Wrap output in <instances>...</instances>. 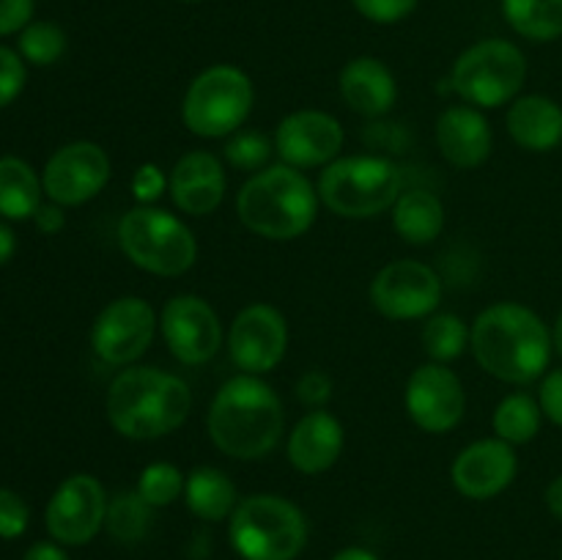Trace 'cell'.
<instances>
[{
  "instance_id": "1",
  "label": "cell",
  "mask_w": 562,
  "mask_h": 560,
  "mask_svg": "<svg viewBox=\"0 0 562 560\" xmlns=\"http://www.w3.org/2000/svg\"><path fill=\"white\" fill-rule=\"evenodd\" d=\"M470 349L486 373L508 384H530L547 373L554 340L543 318L519 302H497L477 313Z\"/></svg>"
},
{
  "instance_id": "2",
  "label": "cell",
  "mask_w": 562,
  "mask_h": 560,
  "mask_svg": "<svg viewBox=\"0 0 562 560\" xmlns=\"http://www.w3.org/2000/svg\"><path fill=\"white\" fill-rule=\"evenodd\" d=\"M283 401L252 373L228 379L209 406L206 428L214 448L239 461L263 459L283 437Z\"/></svg>"
},
{
  "instance_id": "3",
  "label": "cell",
  "mask_w": 562,
  "mask_h": 560,
  "mask_svg": "<svg viewBox=\"0 0 562 560\" xmlns=\"http://www.w3.org/2000/svg\"><path fill=\"white\" fill-rule=\"evenodd\" d=\"M192 390L181 377L159 368H126L110 382L108 421L121 437L157 439L190 417Z\"/></svg>"
},
{
  "instance_id": "4",
  "label": "cell",
  "mask_w": 562,
  "mask_h": 560,
  "mask_svg": "<svg viewBox=\"0 0 562 560\" xmlns=\"http://www.w3.org/2000/svg\"><path fill=\"white\" fill-rule=\"evenodd\" d=\"M318 190L300 168L272 165L258 170L236 195V214L252 234L289 242L305 234L318 214Z\"/></svg>"
},
{
  "instance_id": "5",
  "label": "cell",
  "mask_w": 562,
  "mask_h": 560,
  "mask_svg": "<svg viewBox=\"0 0 562 560\" xmlns=\"http://www.w3.org/2000/svg\"><path fill=\"white\" fill-rule=\"evenodd\" d=\"M228 538L241 560H296L307 544V522L280 494H250L231 514Z\"/></svg>"
},
{
  "instance_id": "6",
  "label": "cell",
  "mask_w": 562,
  "mask_h": 560,
  "mask_svg": "<svg viewBox=\"0 0 562 560\" xmlns=\"http://www.w3.org/2000/svg\"><path fill=\"white\" fill-rule=\"evenodd\" d=\"M398 165L384 157H344L329 163L318 179V198L338 217L366 220L387 212L401 195Z\"/></svg>"
},
{
  "instance_id": "7",
  "label": "cell",
  "mask_w": 562,
  "mask_h": 560,
  "mask_svg": "<svg viewBox=\"0 0 562 560\" xmlns=\"http://www.w3.org/2000/svg\"><path fill=\"white\" fill-rule=\"evenodd\" d=\"M119 245L135 267L159 278H179L198 258L192 231L157 206L130 209L119 223Z\"/></svg>"
},
{
  "instance_id": "8",
  "label": "cell",
  "mask_w": 562,
  "mask_h": 560,
  "mask_svg": "<svg viewBox=\"0 0 562 560\" xmlns=\"http://www.w3.org/2000/svg\"><path fill=\"white\" fill-rule=\"evenodd\" d=\"M256 102L252 80L231 64L209 66L190 82L181 102L184 126L198 137L234 135Z\"/></svg>"
},
{
  "instance_id": "9",
  "label": "cell",
  "mask_w": 562,
  "mask_h": 560,
  "mask_svg": "<svg viewBox=\"0 0 562 560\" xmlns=\"http://www.w3.org/2000/svg\"><path fill=\"white\" fill-rule=\"evenodd\" d=\"M525 80V53L505 38L472 44L459 55L450 71V88L475 108H499L514 102Z\"/></svg>"
},
{
  "instance_id": "10",
  "label": "cell",
  "mask_w": 562,
  "mask_h": 560,
  "mask_svg": "<svg viewBox=\"0 0 562 560\" xmlns=\"http://www.w3.org/2000/svg\"><path fill=\"white\" fill-rule=\"evenodd\" d=\"M108 494L99 478L88 472L69 475L49 497L44 522L53 541L64 547H82L104 527L108 519Z\"/></svg>"
},
{
  "instance_id": "11",
  "label": "cell",
  "mask_w": 562,
  "mask_h": 560,
  "mask_svg": "<svg viewBox=\"0 0 562 560\" xmlns=\"http://www.w3.org/2000/svg\"><path fill=\"white\" fill-rule=\"evenodd\" d=\"M157 329V313L143 296H119L102 307L91 327V346L108 366H130L146 355Z\"/></svg>"
},
{
  "instance_id": "12",
  "label": "cell",
  "mask_w": 562,
  "mask_h": 560,
  "mask_svg": "<svg viewBox=\"0 0 562 560\" xmlns=\"http://www.w3.org/2000/svg\"><path fill=\"white\" fill-rule=\"evenodd\" d=\"M110 181V157L99 143L75 141L47 159L42 173L44 195L60 206H80L97 198Z\"/></svg>"
},
{
  "instance_id": "13",
  "label": "cell",
  "mask_w": 562,
  "mask_h": 560,
  "mask_svg": "<svg viewBox=\"0 0 562 560\" xmlns=\"http://www.w3.org/2000/svg\"><path fill=\"white\" fill-rule=\"evenodd\" d=\"M442 300V283L428 264L401 258L379 269L371 283V302L382 316L395 322L431 316Z\"/></svg>"
},
{
  "instance_id": "14",
  "label": "cell",
  "mask_w": 562,
  "mask_h": 560,
  "mask_svg": "<svg viewBox=\"0 0 562 560\" xmlns=\"http://www.w3.org/2000/svg\"><path fill=\"white\" fill-rule=\"evenodd\" d=\"M289 349V324L269 302H252L236 313L228 333L231 360L245 373H269L280 366Z\"/></svg>"
},
{
  "instance_id": "15",
  "label": "cell",
  "mask_w": 562,
  "mask_h": 560,
  "mask_svg": "<svg viewBox=\"0 0 562 560\" xmlns=\"http://www.w3.org/2000/svg\"><path fill=\"white\" fill-rule=\"evenodd\" d=\"M168 351L184 366H203L223 344V324L217 311L203 296L179 294L165 302L159 316Z\"/></svg>"
},
{
  "instance_id": "16",
  "label": "cell",
  "mask_w": 562,
  "mask_h": 560,
  "mask_svg": "<svg viewBox=\"0 0 562 560\" xmlns=\"http://www.w3.org/2000/svg\"><path fill=\"white\" fill-rule=\"evenodd\" d=\"M404 404L415 426L428 434H445L459 426L464 417V384L445 362H426L412 371Z\"/></svg>"
},
{
  "instance_id": "17",
  "label": "cell",
  "mask_w": 562,
  "mask_h": 560,
  "mask_svg": "<svg viewBox=\"0 0 562 560\" xmlns=\"http://www.w3.org/2000/svg\"><path fill=\"white\" fill-rule=\"evenodd\" d=\"M344 126L324 110H296L274 130V152L291 168H322L344 148Z\"/></svg>"
},
{
  "instance_id": "18",
  "label": "cell",
  "mask_w": 562,
  "mask_h": 560,
  "mask_svg": "<svg viewBox=\"0 0 562 560\" xmlns=\"http://www.w3.org/2000/svg\"><path fill=\"white\" fill-rule=\"evenodd\" d=\"M516 470H519V459H516L514 445L499 437L477 439L456 456L450 467V481L464 497L492 500L514 483Z\"/></svg>"
},
{
  "instance_id": "19",
  "label": "cell",
  "mask_w": 562,
  "mask_h": 560,
  "mask_svg": "<svg viewBox=\"0 0 562 560\" xmlns=\"http://www.w3.org/2000/svg\"><path fill=\"white\" fill-rule=\"evenodd\" d=\"M170 195L184 214H212L225 198V170L223 163L212 152H190L176 163L170 173Z\"/></svg>"
},
{
  "instance_id": "20",
  "label": "cell",
  "mask_w": 562,
  "mask_h": 560,
  "mask_svg": "<svg viewBox=\"0 0 562 560\" xmlns=\"http://www.w3.org/2000/svg\"><path fill=\"white\" fill-rule=\"evenodd\" d=\"M437 146L453 168H481L494 146L488 119L477 108L467 104L448 108L437 121Z\"/></svg>"
},
{
  "instance_id": "21",
  "label": "cell",
  "mask_w": 562,
  "mask_h": 560,
  "mask_svg": "<svg viewBox=\"0 0 562 560\" xmlns=\"http://www.w3.org/2000/svg\"><path fill=\"white\" fill-rule=\"evenodd\" d=\"M346 432L327 410H313L302 417L289 437V461L302 475H322L340 459Z\"/></svg>"
},
{
  "instance_id": "22",
  "label": "cell",
  "mask_w": 562,
  "mask_h": 560,
  "mask_svg": "<svg viewBox=\"0 0 562 560\" xmlns=\"http://www.w3.org/2000/svg\"><path fill=\"white\" fill-rule=\"evenodd\" d=\"M338 88L344 102L366 119L387 115L398 99V82H395L393 71L387 69V64L371 58V55L349 60L340 69Z\"/></svg>"
},
{
  "instance_id": "23",
  "label": "cell",
  "mask_w": 562,
  "mask_h": 560,
  "mask_svg": "<svg viewBox=\"0 0 562 560\" xmlns=\"http://www.w3.org/2000/svg\"><path fill=\"white\" fill-rule=\"evenodd\" d=\"M508 132L527 152H552L562 143V108L541 93L516 97L508 110Z\"/></svg>"
},
{
  "instance_id": "24",
  "label": "cell",
  "mask_w": 562,
  "mask_h": 560,
  "mask_svg": "<svg viewBox=\"0 0 562 560\" xmlns=\"http://www.w3.org/2000/svg\"><path fill=\"white\" fill-rule=\"evenodd\" d=\"M187 508L203 522H223L239 505L236 486L217 467H195L184 481Z\"/></svg>"
},
{
  "instance_id": "25",
  "label": "cell",
  "mask_w": 562,
  "mask_h": 560,
  "mask_svg": "<svg viewBox=\"0 0 562 560\" xmlns=\"http://www.w3.org/2000/svg\"><path fill=\"white\" fill-rule=\"evenodd\" d=\"M393 225L409 245H428L445 228L442 201L428 190L401 192L393 206Z\"/></svg>"
},
{
  "instance_id": "26",
  "label": "cell",
  "mask_w": 562,
  "mask_h": 560,
  "mask_svg": "<svg viewBox=\"0 0 562 560\" xmlns=\"http://www.w3.org/2000/svg\"><path fill=\"white\" fill-rule=\"evenodd\" d=\"M44 184L20 157H0V217L27 220L42 206Z\"/></svg>"
},
{
  "instance_id": "27",
  "label": "cell",
  "mask_w": 562,
  "mask_h": 560,
  "mask_svg": "<svg viewBox=\"0 0 562 560\" xmlns=\"http://www.w3.org/2000/svg\"><path fill=\"white\" fill-rule=\"evenodd\" d=\"M503 14L530 42H554L562 36V0H503Z\"/></svg>"
},
{
  "instance_id": "28",
  "label": "cell",
  "mask_w": 562,
  "mask_h": 560,
  "mask_svg": "<svg viewBox=\"0 0 562 560\" xmlns=\"http://www.w3.org/2000/svg\"><path fill=\"white\" fill-rule=\"evenodd\" d=\"M543 410L532 395L527 393H510L494 410V434L510 445L532 443L541 432Z\"/></svg>"
},
{
  "instance_id": "29",
  "label": "cell",
  "mask_w": 562,
  "mask_h": 560,
  "mask_svg": "<svg viewBox=\"0 0 562 560\" xmlns=\"http://www.w3.org/2000/svg\"><path fill=\"white\" fill-rule=\"evenodd\" d=\"M151 505L137 492H121L108 505V533L121 544H137L151 527Z\"/></svg>"
},
{
  "instance_id": "30",
  "label": "cell",
  "mask_w": 562,
  "mask_h": 560,
  "mask_svg": "<svg viewBox=\"0 0 562 560\" xmlns=\"http://www.w3.org/2000/svg\"><path fill=\"white\" fill-rule=\"evenodd\" d=\"M470 346V329L456 313H431L423 327V349L431 362H450Z\"/></svg>"
},
{
  "instance_id": "31",
  "label": "cell",
  "mask_w": 562,
  "mask_h": 560,
  "mask_svg": "<svg viewBox=\"0 0 562 560\" xmlns=\"http://www.w3.org/2000/svg\"><path fill=\"white\" fill-rule=\"evenodd\" d=\"M184 481L179 467L168 464V461H154V464L143 467L140 478H137L135 492L146 500L151 508H165L173 503L179 494H184Z\"/></svg>"
},
{
  "instance_id": "32",
  "label": "cell",
  "mask_w": 562,
  "mask_h": 560,
  "mask_svg": "<svg viewBox=\"0 0 562 560\" xmlns=\"http://www.w3.org/2000/svg\"><path fill=\"white\" fill-rule=\"evenodd\" d=\"M66 53V33L55 22H31L20 33L22 60L33 66H53Z\"/></svg>"
},
{
  "instance_id": "33",
  "label": "cell",
  "mask_w": 562,
  "mask_h": 560,
  "mask_svg": "<svg viewBox=\"0 0 562 560\" xmlns=\"http://www.w3.org/2000/svg\"><path fill=\"white\" fill-rule=\"evenodd\" d=\"M225 159L239 170H258L261 165L269 163L274 152V141H269L261 132H236L228 143H225Z\"/></svg>"
},
{
  "instance_id": "34",
  "label": "cell",
  "mask_w": 562,
  "mask_h": 560,
  "mask_svg": "<svg viewBox=\"0 0 562 560\" xmlns=\"http://www.w3.org/2000/svg\"><path fill=\"white\" fill-rule=\"evenodd\" d=\"M25 80L27 69L22 55L0 44V110L9 108L20 97L22 88H25Z\"/></svg>"
},
{
  "instance_id": "35",
  "label": "cell",
  "mask_w": 562,
  "mask_h": 560,
  "mask_svg": "<svg viewBox=\"0 0 562 560\" xmlns=\"http://www.w3.org/2000/svg\"><path fill=\"white\" fill-rule=\"evenodd\" d=\"M31 522L25 497L14 489H0V538H20Z\"/></svg>"
},
{
  "instance_id": "36",
  "label": "cell",
  "mask_w": 562,
  "mask_h": 560,
  "mask_svg": "<svg viewBox=\"0 0 562 560\" xmlns=\"http://www.w3.org/2000/svg\"><path fill=\"white\" fill-rule=\"evenodd\" d=\"M351 3L366 20L379 22V25H393V22L406 20L417 9V0H351Z\"/></svg>"
},
{
  "instance_id": "37",
  "label": "cell",
  "mask_w": 562,
  "mask_h": 560,
  "mask_svg": "<svg viewBox=\"0 0 562 560\" xmlns=\"http://www.w3.org/2000/svg\"><path fill=\"white\" fill-rule=\"evenodd\" d=\"M168 184L170 179L157 165H140L135 179H132V190H135V198L140 201V206H151V201H157Z\"/></svg>"
},
{
  "instance_id": "38",
  "label": "cell",
  "mask_w": 562,
  "mask_h": 560,
  "mask_svg": "<svg viewBox=\"0 0 562 560\" xmlns=\"http://www.w3.org/2000/svg\"><path fill=\"white\" fill-rule=\"evenodd\" d=\"M538 404L549 421L562 426V368H554L543 377L541 390H538Z\"/></svg>"
},
{
  "instance_id": "39",
  "label": "cell",
  "mask_w": 562,
  "mask_h": 560,
  "mask_svg": "<svg viewBox=\"0 0 562 560\" xmlns=\"http://www.w3.org/2000/svg\"><path fill=\"white\" fill-rule=\"evenodd\" d=\"M33 0H0V36L22 33L31 25Z\"/></svg>"
},
{
  "instance_id": "40",
  "label": "cell",
  "mask_w": 562,
  "mask_h": 560,
  "mask_svg": "<svg viewBox=\"0 0 562 560\" xmlns=\"http://www.w3.org/2000/svg\"><path fill=\"white\" fill-rule=\"evenodd\" d=\"M329 395H333V382H329L327 373L307 371L305 377H300V382H296V399H300L302 404L322 406L327 404Z\"/></svg>"
},
{
  "instance_id": "41",
  "label": "cell",
  "mask_w": 562,
  "mask_h": 560,
  "mask_svg": "<svg viewBox=\"0 0 562 560\" xmlns=\"http://www.w3.org/2000/svg\"><path fill=\"white\" fill-rule=\"evenodd\" d=\"M33 223H36V228L42 231V234L53 236L58 234L60 228L66 225V217H64V206L60 203H42V206L36 209V214H33Z\"/></svg>"
},
{
  "instance_id": "42",
  "label": "cell",
  "mask_w": 562,
  "mask_h": 560,
  "mask_svg": "<svg viewBox=\"0 0 562 560\" xmlns=\"http://www.w3.org/2000/svg\"><path fill=\"white\" fill-rule=\"evenodd\" d=\"M22 560H69V555L64 552V547H58V541H38L22 555Z\"/></svg>"
},
{
  "instance_id": "43",
  "label": "cell",
  "mask_w": 562,
  "mask_h": 560,
  "mask_svg": "<svg viewBox=\"0 0 562 560\" xmlns=\"http://www.w3.org/2000/svg\"><path fill=\"white\" fill-rule=\"evenodd\" d=\"M14 250H16V236H14V231H11L9 225H5L3 220H0V267L11 261V256H14Z\"/></svg>"
},
{
  "instance_id": "44",
  "label": "cell",
  "mask_w": 562,
  "mask_h": 560,
  "mask_svg": "<svg viewBox=\"0 0 562 560\" xmlns=\"http://www.w3.org/2000/svg\"><path fill=\"white\" fill-rule=\"evenodd\" d=\"M547 505L554 516L562 522V475L554 478L547 486Z\"/></svg>"
},
{
  "instance_id": "45",
  "label": "cell",
  "mask_w": 562,
  "mask_h": 560,
  "mask_svg": "<svg viewBox=\"0 0 562 560\" xmlns=\"http://www.w3.org/2000/svg\"><path fill=\"white\" fill-rule=\"evenodd\" d=\"M333 560H379L371 549H362V547H346L340 552L333 555Z\"/></svg>"
},
{
  "instance_id": "46",
  "label": "cell",
  "mask_w": 562,
  "mask_h": 560,
  "mask_svg": "<svg viewBox=\"0 0 562 560\" xmlns=\"http://www.w3.org/2000/svg\"><path fill=\"white\" fill-rule=\"evenodd\" d=\"M552 340H554V349H558V355L562 357V313L558 316V322H554V329H552Z\"/></svg>"
},
{
  "instance_id": "47",
  "label": "cell",
  "mask_w": 562,
  "mask_h": 560,
  "mask_svg": "<svg viewBox=\"0 0 562 560\" xmlns=\"http://www.w3.org/2000/svg\"><path fill=\"white\" fill-rule=\"evenodd\" d=\"M179 3H201V0H179Z\"/></svg>"
},
{
  "instance_id": "48",
  "label": "cell",
  "mask_w": 562,
  "mask_h": 560,
  "mask_svg": "<svg viewBox=\"0 0 562 560\" xmlns=\"http://www.w3.org/2000/svg\"><path fill=\"white\" fill-rule=\"evenodd\" d=\"M560 560H562V558H560Z\"/></svg>"
}]
</instances>
